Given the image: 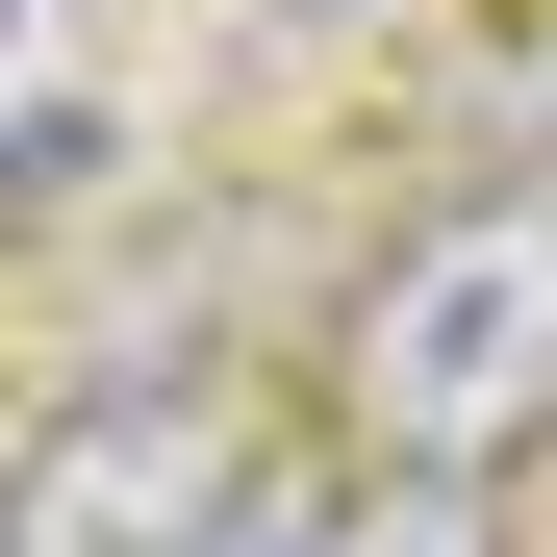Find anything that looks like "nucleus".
Returning <instances> with one entry per match:
<instances>
[{
	"label": "nucleus",
	"instance_id": "1",
	"mask_svg": "<svg viewBox=\"0 0 557 557\" xmlns=\"http://www.w3.org/2000/svg\"><path fill=\"white\" fill-rule=\"evenodd\" d=\"M330 406H355L381 482H507L557 431V177H507V203H456V228H406L355 278Z\"/></svg>",
	"mask_w": 557,
	"mask_h": 557
},
{
	"label": "nucleus",
	"instance_id": "2",
	"mask_svg": "<svg viewBox=\"0 0 557 557\" xmlns=\"http://www.w3.org/2000/svg\"><path fill=\"white\" fill-rule=\"evenodd\" d=\"M228 482H253V456H228L203 381H102V406H51V456H26V557H177Z\"/></svg>",
	"mask_w": 557,
	"mask_h": 557
},
{
	"label": "nucleus",
	"instance_id": "3",
	"mask_svg": "<svg viewBox=\"0 0 557 557\" xmlns=\"http://www.w3.org/2000/svg\"><path fill=\"white\" fill-rule=\"evenodd\" d=\"M330 557H482V482H355Z\"/></svg>",
	"mask_w": 557,
	"mask_h": 557
},
{
	"label": "nucleus",
	"instance_id": "4",
	"mask_svg": "<svg viewBox=\"0 0 557 557\" xmlns=\"http://www.w3.org/2000/svg\"><path fill=\"white\" fill-rule=\"evenodd\" d=\"M177 557H330V507H305V482H228V507L177 532Z\"/></svg>",
	"mask_w": 557,
	"mask_h": 557
}]
</instances>
